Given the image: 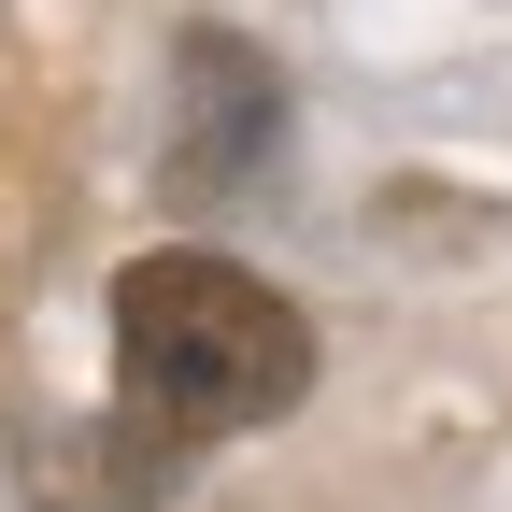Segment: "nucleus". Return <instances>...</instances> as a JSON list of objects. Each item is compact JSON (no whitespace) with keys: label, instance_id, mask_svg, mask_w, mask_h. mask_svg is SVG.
Wrapping results in <instances>:
<instances>
[{"label":"nucleus","instance_id":"obj_1","mask_svg":"<svg viewBox=\"0 0 512 512\" xmlns=\"http://www.w3.org/2000/svg\"><path fill=\"white\" fill-rule=\"evenodd\" d=\"M114 399L171 427V441H228V427H271L313 399V328L285 285L228 271V256L171 242V256H128L114 271Z\"/></svg>","mask_w":512,"mask_h":512},{"label":"nucleus","instance_id":"obj_2","mask_svg":"<svg viewBox=\"0 0 512 512\" xmlns=\"http://www.w3.org/2000/svg\"><path fill=\"white\" fill-rule=\"evenodd\" d=\"M171 86H185V143H171V185L185 200H214V185H242L256 157L285 143V86H271V57H256L242 29H185V57H171Z\"/></svg>","mask_w":512,"mask_h":512},{"label":"nucleus","instance_id":"obj_3","mask_svg":"<svg viewBox=\"0 0 512 512\" xmlns=\"http://www.w3.org/2000/svg\"><path fill=\"white\" fill-rule=\"evenodd\" d=\"M185 470V441L143 427V413H114V427H72L57 441V470H43V512H157Z\"/></svg>","mask_w":512,"mask_h":512}]
</instances>
